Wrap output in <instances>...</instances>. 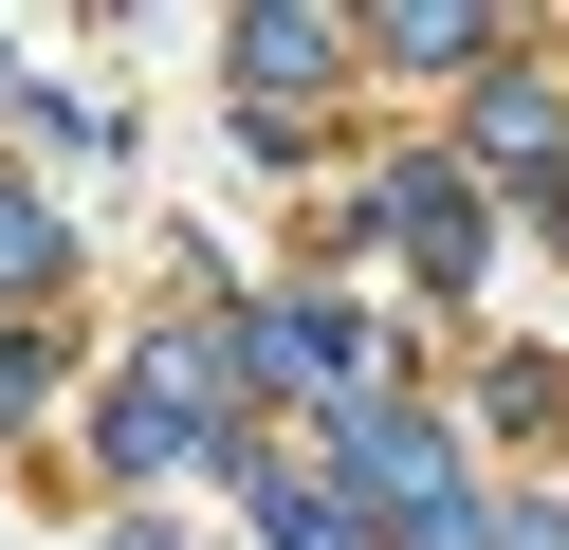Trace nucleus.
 Instances as JSON below:
<instances>
[{
    "mask_svg": "<svg viewBox=\"0 0 569 550\" xmlns=\"http://www.w3.org/2000/svg\"><path fill=\"white\" fill-rule=\"evenodd\" d=\"M239 73H258V92H312V73H331V37H312V19H258V37H239Z\"/></svg>",
    "mask_w": 569,
    "mask_h": 550,
    "instance_id": "f257e3e1",
    "label": "nucleus"
}]
</instances>
